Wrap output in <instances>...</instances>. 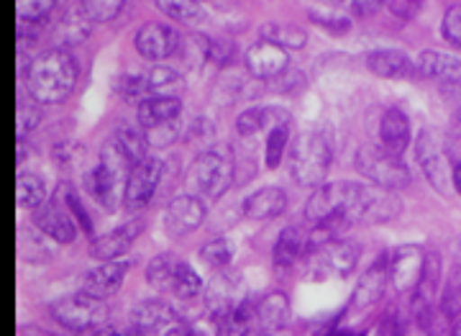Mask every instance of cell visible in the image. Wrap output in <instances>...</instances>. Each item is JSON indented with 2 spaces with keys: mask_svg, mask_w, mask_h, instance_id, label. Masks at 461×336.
<instances>
[{
  "mask_svg": "<svg viewBox=\"0 0 461 336\" xmlns=\"http://www.w3.org/2000/svg\"><path fill=\"white\" fill-rule=\"evenodd\" d=\"M185 87V77L172 68H147L139 72H126L118 80V93L129 101H147L157 95H180Z\"/></svg>",
  "mask_w": 461,
  "mask_h": 336,
  "instance_id": "ba28073f",
  "label": "cell"
},
{
  "mask_svg": "<svg viewBox=\"0 0 461 336\" xmlns=\"http://www.w3.org/2000/svg\"><path fill=\"white\" fill-rule=\"evenodd\" d=\"M133 162L121 151L113 139L103 147L100 162L95 168L85 175V187L95 201L113 211L118 205H123V193H126V183L131 175Z\"/></svg>",
  "mask_w": 461,
  "mask_h": 336,
  "instance_id": "3957f363",
  "label": "cell"
},
{
  "mask_svg": "<svg viewBox=\"0 0 461 336\" xmlns=\"http://www.w3.org/2000/svg\"><path fill=\"white\" fill-rule=\"evenodd\" d=\"M415 159L423 169L430 187L441 195H448L454 190V162L446 151V144L436 132L426 129L415 141Z\"/></svg>",
  "mask_w": 461,
  "mask_h": 336,
  "instance_id": "30bf717a",
  "label": "cell"
},
{
  "mask_svg": "<svg viewBox=\"0 0 461 336\" xmlns=\"http://www.w3.org/2000/svg\"><path fill=\"white\" fill-rule=\"evenodd\" d=\"M426 257L429 252H423L415 244H405L397 247L393 257H390V283L397 293H412L426 269Z\"/></svg>",
  "mask_w": 461,
  "mask_h": 336,
  "instance_id": "4fadbf2b",
  "label": "cell"
},
{
  "mask_svg": "<svg viewBox=\"0 0 461 336\" xmlns=\"http://www.w3.org/2000/svg\"><path fill=\"white\" fill-rule=\"evenodd\" d=\"M382 3L384 0H346V8H348L351 16L366 18L372 16V14H377L379 8H382Z\"/></svg>",
  "mask_w": 461,
  "mask_h": 336,
  "instance_id": "bcb514c9",
  "label": "cell"
},
{
  "mask_svg": "<svg viewBox=\"0 0 461 336\" xmlns=\"http://www.w3.org/2000/svg\"><path fill=\"white\" fill-rule=\"evenodd\" d=\"M366 68L377 77H387V80H402L408 77L415 68L411 57L405 51L397 50H377L366 54Z\"/></svg>",
  "mask_w": 461,
  "mask_h": 336,
  "instance_id": "484cf974",
  "label": "cell"
},
{
  "mask_svg": "<svg viewBox=\"0 0 461 336\" xmlns=\"http://www.w3.org/2000/svg\"><path fill=\"white\" fill-rule=\"evenodd\" d=\"M257 326H259V308L251 301L236 303L229 313L218 321V331L223 336H254Z\"/></svg>",
  "mask_w": 461,
  "mask_h": 336,
  "instance_id": "f546056e",
  "label": "cell"
},
{
  "mask_svg": "<svg viewBox=\"0 0 461 336\" xmlns=\"http://www.w3.org/2000/svg\"><path fill=\"white\" fill-rule=\"evenodd\" d=\"M236 59V44L229 39H211L208 44V62H213L215 68H229Z\"/></svg>",
  "mask_w": 461,
  "mask_h": 336,
  "instance_id": "b9f144b4",
  "label": "cell"
},
{
  "mask_svg": "<svg viewBox=\"0 0 461 336\" xmlns=\"http://www.w3.org/2000/svg\"><path fill=\"white\" fill-rule=\"evenodd\" d=\"M33 223H36V229L41 234L50 236L54 241H59V244H72L77 239V232H80V223L72 219L65 208H59L54 203H51L50 208H41L33 216Z\"/></svg>",
  "mask_w": 461,
  "mask_h": 336,
  "instance_id": "ffe728a7",
  "label": "cell"
},
{
  "mask_svg": "<svg viewBox=\"0 0 461 336\" xmlns=\"http://www.w3.org/2000/svg\"><path fill=\"white\" fill-rule=\"evenodd\" d=\"M80 77V65L69 50H50L39 54L29 68V93L41 105H54L69 98Z\"/></svg>",
  "mask_w": 461,
  "mask_h": 336,
  "instance_id": "6da1fadb",
  "label": "cell"
},
{
  "mask_svg": "<svg viewBox=\"0 0 461 336\" xmlns=\"http://www.w3.org/2000/svg\"><path fill=\"white\" fill-rule=\"evenodd\" d=\"M87 336H121V334H115L113 329H105V326H103V329H98V331H90Z\"/></svg>",
  "mask_w": 461,
  "mask_h": 336,
  "instance_id": "f5cc1de1",
  "label": "cell"
},
{
  "mask_svg": "<svg viewBox=\"0 0 461 336\" xmlns=\"http://www.w3.org/2000/svg\"><path fill=\"white\" fill-rule=\"evenodd\" d=\"M412 75L418 80H430V83L454 85L461 80V59L448 54V51L426 50L418 54Z\"/></svg>",
  "mask_w": 461,
  "mask_h": 336,
  "instance_id": "9a60e30c",
  "label": "cell"
},
{
  "mask_svg": "<svg viewBox=\"0 0 461 336\" xmlns=\"http://www.w3.org/2000/svg\"><path fill=\"white\" fill-rule=\"evenodd\" d=\"M330 159H333V151H330L329 139L315 132H305L297 136L295 147L290 151V172L297 186L318 187L329 175Z\"/></svg>",
  "mask_w": 461,
  "mask_h": 336,
  "instance_id": "277c9868",
  "label": "cell"
},
{
  "mask_svg": "<svg viewBox=\"0 0 461 336\" xmlns=\"http://www.w3.org/2000/svg\"><path fill=\"white\" fill-rule=\"evenodd\" d=\"M172 321H175L172 305L162 301H147L131 313V329L139 334H151V331H159V329L169 326Z\"/></svg>",
  "mask_w": 461,
  "mask_h": 336,
  "instance_id": "4dcf8cb0",
  "label": "cell"
},
{
  "mask_svg": "<svg viewBox=\"0 0 461 336\" xmlns=\"http://www.w3.org/2000/svg\"><path fill=\"white\" fill-rule=\"evenodd\" d=\"M287 141H290V123H282V126H275L269 129V136H267V150H264V162L269 169H277V165L285 157V150H287Z\"/></svg>",
  "mask_w": 461,
  "mask_h": 336,
  "instance_id": "f35d334b",
  "label": "cell"
},
{
  "mask_svg": "<svg viewBox=\"0 0 461 336\" xmlns=\"http://www.w3.org/2000/svg\"><path fill=\"white\" fill-rule=\"evenodd\" d=\"M444 36L451 47L461 50V5H451L444 16Z\"/></svg>",
  "mask_w": 461,
  "mask_h": 336,
  "instance_id": "ee69618b",
  "label": "cell"
},
{
  "mask_svg": "<svg viewBox=\"0 0 461 336\" xmlns=\"http://www.w3.org/2000/svg\"><path fill=\"white\" fill-rule=\"evenodd\" d=\"M311 21L323 26L330 34H346L351 29V18L336 14V11H311Z\"/></svg>",
  "mask_w": 461,
  "mask_h": 336,
  "instance_id": "60d3db41",
  "label": "cell"
},
{
  "mask_svg": "<svg viewBox=\"0 0 461 336\" xmlns=\"http://www.w3.org/2000/svg\"><path fill=\"white\" fill-rule=\"evenodd\" d=\"M233 254H236V247L230 244L229 239H213V241H208V244L200 250V259H203L208 268L223 269L233 262Z\"/></svg>",
  "mask_w": 461,
  "mask_h": 336,
  "instance_id": "74e56055",
  "label": "cell"
},
{
  "mask_svg": "<svg viewBox=\"0 0 461 336\" xmlns=\"http://www.w3.org/2000/svg\"><path fill=\"white\" fill-rule=\"evenodd\" d=\"M51 203L59 205V208H65L67 213L80 223V232L93 234V219L85 213V205L80 203V198H77V190L69 186V183H59V186H57L54 195H51Z\"/></svg>",
  "mask_w": 461,
  "mask_h": 336,
  "instance_id": "836d02e7",
  "label": "cell"
},
{
  "mask_svg": "<svg viewBox=\"0 0 461 336\" xmlns=\"http://www.w3.org/2000/svg\"><path fill=\"white\" fill-rule=\"evenodd\" d=\"M454 190L461 195V162L454 168Z\"/></svg>",
  "mask_w": 461,
  "mask_h": 336,
  "instance_id": "f907efd6",
  "label": "cell"
},
{
  "mask_svg": "<svg viewBox=\"0 0 461 336\" xmlns=\"http://www.w3.org/2000/svg\"><path fill=\"white\" fill-rule=\"evenodd\" d=\"M236 159L233 150L226 144H213L211 150L198 151L193 165L187 169V186L193 195L203 201H221L233 186Z\"/></svg>",
  "mask_w": 461,
  "mask_h": 336,
  "instance_id": "7a4b0ae2",
  "label": "cell"
},
{
  "mask_svg": "<svg viewBox=\"0 0 461 336\" xmlns=\"http://www.w3.org/2000/svg\"><path fill=\"white\" fill-rule=\"evenodd\" d=\"M149 286L175 298H195L203 293V277L182 257L172 252L157 254L147 268Z\"/></svg>",
  "mask_w": 461,
  "mask_h": 336,
  "instance_id": "5b68a950",
  "label": "cell"
},
{
  "mask_svg": "<svg viewBox=\"0 0 461 336\" xmlns=\"http://www.w3.org/2000/svg\"><path fill=\"white\" fill-rule=\"evenodd\" d=\"M162 183V162L147 157L141 159L139 165H133L131 175H129V183H126V193H123V205L129 211H141L147 208L157 187Z\"/></svg>",
  "mask_w": 461,
  "mask_h": 336,
  "instance_id": "7c38bea8",
  "label": "cell"
},
{
  "mask_svg": "<svg viewBox=\"0 0 461 336\" xmlns=\"http://www.w3.org/2000/svg\"><path fill=\"white\" fill-rule=\"evenodd\" d=\"M393 14L400 18H412L420 11V0H390Z\"/></svg>",
  "mask_w": 461,
  "mask_h": 336,
  "instance_id": "7dc6e473",
  "label": "cell"
},
{
  "mask_svg": "<svg viewBox=\"0 0 461 336\" xmlns=\"http://www.w3.org/2000/svg\"><path fill=\"white\" fill-rule=\"evenodd\" d=\"M377 336H402V326L397 323L395 316H393V313H387L384 319L379 321Z\"/></svg>",
  "mask_w": 461,
  "mask_h": 336,
  "instance_id": "c3c4849f",
  "label": "cell"
},
{
  "mask_svg": "<svg viewBox=\"0 0 461 336\" xmlns=\"http://www.w3.org/2000/svg\"><path fill=\"white\" fill-rule=\"evenodd\" d=\"M303 252H308V239L303 229H282L275 244V265L277 268H290Z\"/></svg>",
  "mask_w": 461,
  "mask_h": 336,
  "instance_id": "1f68e13d",
  "label": "cell"
},
{
  "mask_svg": "<svg viewBox=\"0 0 461 336\" xmlns=\"http://www.w3.org/2000/svg\"><path fill=\"white\" fill-rule=\"evenodd\" d=\"M259 308V326L264 334L275 336L287 329L290 323V301L285 293H269L262 301L257 303Z\"/></svg>",
  "mask_w": 461,
  "mask_h": 336,
  "instance_id": "f1b7e54d",
  "label": "cell"
},
{
  "mask_svg": "<svg viewBox=\"0 0 461 336\" xmlns=\"http://www.w3.org/2000/svg\"><path fill=\"white\" fill-rule=\"evenodd\" d=\"M93 21L87 18V14L83 11V5L67 11L65 16L59 18L57 29H54V41H57V50H69V47H77L83 44L85 39L90 36V26Z\"/></svg>",
  "mask_w": 461,
  "mask_h": 336,
  "instance_id": "4316f807",
  "label": "cell"
},
{
  "mask_svg": "<svg viewBox=\"0 0 461 336\" xmlns=\"http://www.w3.org/2000/svg\"><path fill=\"white\" fill-rule=\"evenodd\" d=\"M141 229H144L141 221H129V223L113 229L111 234L95 236L90 244V257H95L100 262H113L121 254L129 252V247L136 241V236L141 234Z\"/></svg>",
  "mask_w": 461,
  "mask_h": 336,
  "instance_id": "d6986e66",
  "label": "cell"
},
{
  "mask_svg": "<svg viewBox=\"0 0 461 336\" xmlns=\"http://www.w3.org/2000/svg\"><path fill=\"white\" fill-rule=\"evenodd\" d=\"M203 221H205V203L193 193L177 195L175 201L167 205L165 226L172 236L190 234V232L198 229Z\"/></svg>",
  "mask_w": 461,
  "mask_h": 336,
  "instance_id": "2e32d148",
  "label": "cell"
},
{
  "mask_svg": "<svg viewBox=\"0 0 461 336\" xmlns=\"http://www.w3.org/2000/svg\"><path fill=\"white\" fill-rule=\"evenodd\" d=\"M408 144H411V121L405 116V111L387 108L379 118V147L402 157Z\"/></svg>",
  "mask_w": 461,
  "mask_h": 336,
  "instance_id": "44dd1931",
  "label": "cell"
},
{
  "mask_svg": "<svg viewBox=\"0 0 461 336\" xmlns=\"http://www.w3.org/2000/svg\"><path fill=\"white\" fill-rule=\"evenodd\" d=\"M126 272H129V262H103L100 268L87 269L83 275V293L93 295V298H113L115 293L121 290L123 280H126Z\"/></svg>",
  "mask_w": 461,
  "mask_h": 336,
  "instance_id": "e0dca14e",
  "label": "cell"
},
{
  "mask_svg": "<svg viewBox=\"0 0 461 336\" xmlns=\"http://www.w3.org/2000/svg\"><path fill=\"white\" fill-rule=\"evenodd\" d=\"M290 65V54L272 41H259L247 51V69L257 80H275Z\"/></svg>",
  "mask_w": 461,
  "mask_h": 336,
  "instance_id": "ac0fdd59",
  "label": "cell"
},
{
  "mask_svg": "<svg viewBox=\"0 0 461 336\" xmlns=\"http://www.w3.org/2000/svg\"><path fill=\"white\" fill-rule=\"evenodd\" d=\"M80 5L93 23H105L123 11L126 0H80Z\"/></svg>",
  "mask_w": 461,
  "mask_h": 336,
  "instance_id": "ab89813d",
  "label": "cell"
},
{
  "mask_svg": "<svg viewBox=\"0 0 461 336\" xmlns=\"http://www.w3.org/2000/svg\"><path fill=\"white\" fill-rule=\"evenodd\" d=\"M182 47L180 34L165 23H144L136 32V51L149 62H165Z\"/></svg>",
  "mask_w": 461,
  "mask_h": 336,
  "instance_id": "5bb4252c",
  "label": "cell"
},
{
  "mask_svg": "<svg viewBox=\"0 0 461 336\" xmlns=\"http://www.w3.org/2000/svg\"><path fill=\"white\" fill-rule=\"evenodd\" d=\"M51 316L65 326L67 331H77V334H90L105 326L108 321V305L100 298H93L87 293L77 295H67L62 301L51 305Z\"/></svg>",
  "mask_w": 461,
  "mask_h": 336,
  "instance_id": "9c48e42d",
  "label": "cell"
},
{
  "mask_svg": "<svg viewBox=\"0 0 461 336\" xmlns=\"http://www.w3.org/2000/svg\"><path fill=\"white\" fill-rule=\"evenodd\" d=\"M41 121V111L39 108H29V105H18L16 111V129H18V139L29 134L36 129V123Z\"/></svg>",
  "mask_w": 461,
  "mask_h": 336,
  "instance_id": "f6af8a7d",
  "label": "cell"
},
{
  "mask_svg": "<svg viewBox=\"0 0 461 336\" xmlns=\"http://www.w3.org/2000/svg\"><path fill=\"white\" fill-rule=\"evenodd\" d=\"M157 8L172 21H180L185 26H198L205 21V11L198 0H157Z\"/></svg>",
  "mask_w": 461,
  "mask_h": 336,
  "instance_id": "e575fe53",
  "label": "cell"
},
{
  "mask_svg": "<svg viewBox=\"0 0 461 336\" xmlns=\"http://www.w3.org/2000/svg\"><path fill=\"white\" fill-rule=\"evenodd\" d=\"M16 201L21 208H39L41 203L47 201V186L39 175L32 172H21L16 180Z\"/></svg>",
  "mask_w": 461,
  "mask_h": 336,
  "instance_id": "d590c367",
  "label": "cell"
},
{
  "mask_svg": "<svg viewBox=\"0 0 461 336\" xmlns=\"http://www.w3.org/2000/svg\"><path fill=\"white\" fill-rule=\"evenodd\" d=\"M318 265L330 272V275H339V277H346L357 269V262H359V244L354 241H333L329 247L318 250Z\"/></svg>",
  "mask_w": 461,
  "mask_h": 336,
  "instance_id": "d4e9b609",
  "label": "cell"
},
{
  "mask_svg": "<svg viewBox=\"0 0 461 336\" xmlns=\"http://www.w3.org/2000/svg\"><path fill=\"white\" fill-rule=\"evenodd\" d=\"M354 165L372 186L387 187L395 193L405 190L412 180L411 169L402 162V157L387 151L384 147H362L354 157Z\"/></svg>",
  "mask_w": 461,
  "mask_h": 336,
  "instance_id": "8992f818",
  "label": "cell"
},
{
  "mask_svg": "<svg viewBox=\"0 0 461 336\" xmlns=\"http://www.w3.org/2000/svg\"><path fill=\"white\" fill-rule=\"evenodd\" d=\"M264 41H272L282 50H303L305 41H308V34L297 26H287V23H267L262 29Z\"/></svg>",
  "mask_w": 461,
  "mask_h": 336,
  "instance_id": "8d00e7d4",
  "label": "cell"
},
{
  "mask_svg": "<svg viewBox=\"0 0 461 336\" xmlns=\"http://www.w3.org/2000/svg\"><path fill=\"white\" fill-rule=\"evenodd\" d=\"M113 141L121 147V151L131 159L133 165H139L141 159L149 157V134L144 129H136V126H121L113 134Z\"/></svg>",
  "mask_w": 461,
  "mask_h": 336,
  "instance_id": "d6a6232c",
  "label": "cell"
},
{
  "mask_svg": "<svg viewBox=\"0 0 461 336\" xmlns=\"http://www.w3.org/2000/svg\"><path fill=\"white\" fill-rule=\"evenodd\" d=\"M165 336H198L195 329H185V326H172Z\"/></svg>",
  "mask_w": 461,
  "mask_h": 336,
  "instance_id": "681fc988",
  "label": "cell"
},
{
  "mask_svg": "<svg viewBox=\"0 0 461 336\" xmlns=\"http://www.w3.org/2000/svg\"><path fill=\"white\" fill-rule=\"evenodd\" d=\"M23 157H26V141H23V139H18V157H16L18 165L23 162Z\"/></svg>",
  "mask_w": 461,
  "mask_h": 336,
  "instance_id": "816d5d0a",
  "label": "cell"
},
{
  "mask_svg": "<svg viewBox=\"0 0 461 336\" xmlns=\"http://www.w3.org/2000/svg\"><path fill=\"white\" fill-rule=\"evenodd\" d=\"M180 111V98H175V95H157V98H147V101L139 103L136 118H139V126H141V129L151 132V129H159V126H165V123L177 121Z\"/></svg>",
  "mask_w": 461,
  "mask_h": 336,
  "instance_id": "603a6c76",
  "label": "cell"
},
{
  "mask_svg": "<svg viewBox=\"0 0 461 336\" xmlns=\"http://www.w3.org/2000/svg\"><path fill=\"white\" fill-rule=\"evenodd\" d=\"M282 123H293L290 111L275 108V105H254V108H247V111L239 114L236 132L241 136H254L262 129H275V126H282Z\"/></svg>",
  "mask_w": 461,
  "mask_h": 336,
  "instance_id": "cb8c5ba5",
  "label": "cell"
},
{
  "mask_svg": "<svg viewBox=\"0 0 461 336\" xmlns=\"http://www.w3.org/2000/svg\"><path fill=\"white\" fill-rule=\"evenodd\" d=\"M287 208V195L280 187H262L257 193H251L244 201V216L247 219H275Z\"/></svg>",
  "mask_w": 461,
  "mask_h": 336,
  "instance_id": "83f0119b",
  "label": "cell"
},
{
  "mask_svg": "<svg viewBox=\"0 0 461 336\" xmlns=\"http://www.w3.org/2000/svg\"><path fill=\"white\" fill-rule=\"evenodd\" d=\"M448 331H451V334H454V336H461V319L456 321V323H454V326H451Z\"/></svg>",
  "mask_w": 461,
  "mask_h": 336,
  "instance_id": "db71d44e",
  "label": "cell"
},
{
  "mask_svg": "<svg viewBox=\"0 0 461 336\" xmlns=\"http://www.w3.org/2000/svg\"><path fill=\"white\" fill-rule=\"evenodd\" d=\"M326 3H341V0H326Z\"/></svg>",
  "mask_w": 461,
  "mask_h": 336,
  "instance_id": "9f6ffc18",
  "label": "cell"
},
{
  "mask_svg": "<svg viewBox=\"0 0 461 336\" xmlns=\"http://www.w3.org/2000/svg\"><path fill=\"white\" fill-rule=\"evenodd\" d=\"M387 286H390V262L382 257L359 277V286L354 293V308H372L375 303L382 301Z\"/></svg>",
  "mask_w": 461,
  "mask_h": 336,
  "instance_id": "7402d4cb",
  "label": "cell"
},
{
  "mask_svg": "<svg viewBox=\"0 0 461 336\" xmlns=\"http://www.w3.org/2000/svg\"><path fill=\"white\" fill-rule=\"evenodd\" d=\"M57 0H18V21H47Z\"/></svg>",
  "mask_w": 461,
  "mask_h": 336,
  "instance_id": "7bdbcfd3",
  "label": "cell"
},
{
  "mask_svg": "<svg viewBox=\"0 0 461 336\" xmlns=\"http://www.w3.org/2000/svg\"><path fill=\"white\" fill-rule=\"evenodd\" d=\"M402 211V203L397 198L395 190H387V187L379 186H359L354 187V195L351 203L346 208V216L351 223H366V226H375V223H387L400 216Z\"/></svg>",
  "mask_w": 461,
  "mask_h": 336,
  "instance_id": "52a82bcc",
  "label": "cell"
},
{
  "mask_svg": "<svg viewBox=\"0 0 461 336\" xmlns=\"http://www.w3.org/2000/svg\"><path fill=\"white\" fill-rule=\"evenodd\" d=\"M354 187H357V183H348V180L318 186L308 205H305V219L311 221V223H318V221L333 219V216H346V208L351 203Z\"/></svg>",
  "mask_w": 461,
  "mask_h": 336,
  "instance_id": "8fae6325",
  "label": "cell"
},
{
  "mask_svg": "<svg viewBox=\"0 0 461 336\" xmlns=\"http://www.w3.org/2000/svg\"><path fill=\"white\" fill-rule=\"evenodd\" d=\"M326 336H357V334H351V331H341V329H339V331H330V334Z\"/></svg>",
  "mask_w": 461,
  "mask_h": 336,
  "instance_id": "11a10c76",
  "label": "cell"
}]
</instances>
